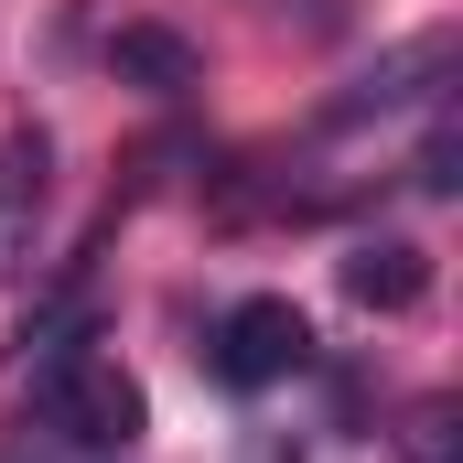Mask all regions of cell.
Segmentation results:
<instances>
[{
    "instance_id": "cell-5",
    "label": "cell",
    "mask_w": 463,
    "mask_h": 463,
    "mask_svg": "<svg viewBox=\"0 0 463 463\" xmlns=\"http://www.w3.org/2000/svg\"><path fill=\"white\" fill-rule=\"evenodd\" d=\"M345 291L366 302V313H410V302L431 291V259H420L410 237H366V248L345 259Z\"/></svg>"
},
{
    "instance_id": "cell-4",
    "label": "cell",
    "mask_w": 463,
    "mask_h": 463,
    "mask_svg": "<svg viewBox=\"0 0 463 463\" xmlns=\"http://www.w3.org/2000/svg\"><path fill=\"white\" fill-rule=\"evenodd\" d=\"M109 65H118V87H151V98L205 87V54H194L184 33H162V22H129V33H109Z\"/></svg>"
},
{
    "instance_id": "cell-1",
    "label": "cell",
    "mask_w": 463,
    "mask_h": 463,
    "mask_svg": "<svg viewBox=\"0 0 463 463\" xmlns=\"http://www.w3.org/2000/svg\"><path fill=\"white\" fill-rule=\"evenodd\" d=\"M33 431H54L65 453L118 463L151 431V399H140V377H129L118 355H98L76 324H54V335H43V366H33Z\"/></svg>"
},
{
    "instance_id": "cell-3",
    "label": "cell",
    "mask_w": 463,
    "mask_h": 463,
    "mask_svg": "<svg viewBox=\"0 0 463 463\" xmlns=\"http://www.w3.org/2000/svg\"><path fill=\"white\" fill-rule=\"evenodd\" d=\"M43 184H54V151H43V129H11V140H0V269H22V259H33Z\"/></svg>"
},
{
    "instance_id": "cell-2",
    "label": "cell",
    "mask_w": 463,
    "mask_h": 463,
    "mask_svg": "<svg viewBox=\"0 0 463 463\" xmlns=\"http://www.w3.org/2000/svg\"><path fill=\"white\" fill-rule=\"evenodd\" d=\"M302 355H313V324H302L280 291L227 302V324H216V377H227V388H280Z\"/></svg>"
},
{
    "instance_id": "cell-6",
    "label": "cell",
    "mask_w": 463,
    "mask_h": 463,
    "mask_svg": "<svg viewBox=\"0 0 463 463\" xmlns=\"http://www.w3.org/2000/svg\"><path fill=\"white\" fill-rule=\"evenodd\" d=\"M410 184H420V194H453V184H463V129H453V118H431V140H420Z\"/></svg>"
}]
</instances>
